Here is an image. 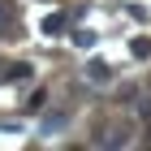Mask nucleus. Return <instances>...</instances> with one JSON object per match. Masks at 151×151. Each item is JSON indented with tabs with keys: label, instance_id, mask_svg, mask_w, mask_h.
I'll return each instance as SVG.
<instances>
[{
	"label": "nucleus",
	"instance_id": "f257e3e1",
	"mask_svg": "<svg viewBox=\"0 0 151 151\" xmlns=\"http://www.w3.org/2000/svg\"><path fill=\"white\" fill-rule=\"evenodd\" d=\"M60 26H65V17H60V13H52V17L43 22V35H60Z\"/></svg>",
	"mask_w": 151,
	"mask_h": 151
},
{
	"label": "nucleus",
	"instance_id": "f03ea898",
	"mask_svg": "<svg viewBox=\"0 0 151 151\" xmlns=\"http://www.w3.org/2000/svg\"><path fill=\"white\" fill-rule=\"evenodd\" d=\"M134 52H138V56H147V52H151V39H134Z\"/></svg>",
	"mask_w": 151,
	"mask_h": 151
}]
</instances>
